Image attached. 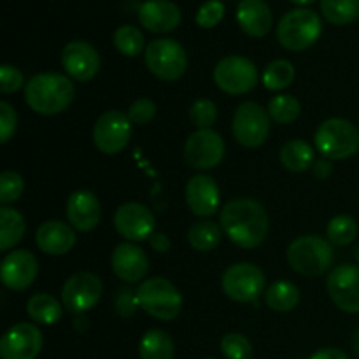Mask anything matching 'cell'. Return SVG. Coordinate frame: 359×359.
Here are the masks:
<instances>
[{
	"instance_id": "cell-36",
	"label": "cell",
	"mask_w": 359,
	"mask_h": 359,
	"mask_svg": "<svg viewBox=\"0 0 359 359\" xmlns=\"http://www.w3.org/2000/svg\"><path fill=\"white\" fill-rule=\"evenodd\" d=\"M221 353L226 359H252V344L242 333H226L221 339Z\"/></svg>"
},
{
	"instance_id": "cell-25",
	"label": "cell",
	"mask_w": 359,
	"mask_h": 359,
	"mask_svg": "<svg viewBox=\"0 0 359 359\" xmlns=\"http://www.w3.org/2000/svg\"><path fill=\"white\" fill-rule=\"evenodd\" d=\"M27 314L37 325H55L62 319V304L49 293H35L27 302Z\"/></svg>"
},
{
	"instance_id": "cell-24",
	"label": "cell",
	"mask_w": 359,
	"mask_h": 359,
	"mask_svg": "<svg viewBox=\"0 0 359 359\" xmlns=\"http://www.w3.org/2000/svg\"><path fill=\"white\" fill-rule=\"evenodd\" d=\"M237 21L249 37H263L272 28V9L263 0H242L237 7Z\"/></svg>"
},
{
	"instance_id": "cell-16",
	"label": "cell",
	"mask_w": 359,
	"mask_h": 359,
	"mask_svg": "<svg viewBox=\"0 0 359 359\" xmlns=\"http://www.w3.org/2000/svg\"><path fill=\"white\" fill-rule=\"evenodd\" d=\"M44 346L41 330L30 323H20L4 333L0 340L2 359H37Z\"/></svg>"
},
{
	"instance_id": "cell-46",
	"label": "cell",
	"mask_w": 359,
	"mask_h": 359,
	"mask_svg": "<svg viewBox=\"0 0 359 359\" xmlns=\"http://www.w3.org/2000/svg\"><path fill=\"white\" fill-rule=\"evenodd\" d=\"M332 172H333V167L328 160L316 161V165H314L316 179H319V181H326V179L332 175Z\"/></svg>"
},
{
	"instance_id": "cell-34",
	"label": "cell",
	"mask_w": 359,
	"mask_h": 359,
	"mask_svg": "<svg viewBox=\"0 0 359 359\" xmlns=\"http://www.w3.org/2000/svg\"><path fill=\"white\" fill-rule=\"evenodd\" d=\"M269 116L279 125H291L298 119L302 112V105L293 95H276L269 102Z\"/></svg>"
},
{
	"instance_id": "cell-29",
	"label": "cell",
	"mask_w": 359,
	"mask_h": 359,
	"mask_svg": "<svg viewBox=\"0 0 359 359\" xmlns=\"http://www.w3.org/2000/svg\"><path fill=\"white\" fill-rule=\"evenodd\" d=\"M298 302H300V290L287 280H277L265 291L266 307L276 312H291Z\"/></svg>"
},
{
	"instance_id": "cell-10",
	"label": "cell",
	"mask_w": 359,
	"mask_h": 359,
	"mask_svg": "<svg viewBox=\"0 0 359 359\" xmlns=\"http://www.w3.org/2000/svg\"><path fill=\"white\" fill-rule=\"evenodd\" d=\"M214 83L228 95H245L258 84V69L252 60L230 55L217 62L214 69Z\"/></svg>"
},
{
	"instance_id": "cell-5",
	"label": "cell",
	"mask_w": 359,
	"mask_h": 359,
	"mask_svg": "<svg viewBox=\"0 0 359 359\" xmlns=\"http://www.w3.org/2000/svg\"><path fill=\"white\" fill-rule=\"evenodd\" d=\"M316 149L328 160H346L359 151V128L344 118L326 119L314 135Z\"/></svg>"
},
{
	"instance_id": "cell-40",
	"label": "cell",
	"mask_w": 359,
	"mask_h": 359,
	"mask_svg": "<svg viewBox=\"0 0 359 359\" xmlns=\"http://www.w3.org/2000/svg\"><path fill=\"white\" fill-rule=\"evenodd\" d=\"M156 116V104L149 98H139L128 109V118L133 125H147Z\"/></svg>"
},
{
	"instance_id": "cell-6",
	"label": "cell",
	"mask_w": 359,
	"mask_h": 359,
	"mask_svg": "<svg viewBox=\"0 0 359 359\" xmlns=\"http://www.w3.org/2000/svg\"><path fill=\"white\" fill-rule=\"evenodd\" d=\"M137 297H139L140 307L160 321H172L181 314V293L165 277H151V279L142 280L137 290Z\"/></svg>"
},
{
	"instance_id": "cell-18",
	"label": "cell",
	"mask_w": 359,
	"mask_h": 359,
	"mask_svg": "<svg viewBox=\"0 0 359 359\" xmlns=\"http://www.w3.org/2000/svg\"><path fill=\"white\" fill-rule=\"evenodd\" d=\"M62 65L72 79L86 83L100 70V55L90 42L72 41L63 48Z\"/></svg>"
},
{
	"instance_id": "cell-26",
	"label": "cell",
	"mask_w": 359,
	"mask_h": 359,
	"mask_svg": "<svg viewBox=\"0 0 359 359\" xmlns=\"http://www.w3.org/2000/svg\"><path fill=\"white\" fill-rule=\"evenodd\" d=\"M139 354L140 359H174V340L163 330L153 328L140 339Z\"/></svg>"
},
{
	"instance_id": "cell-44",
	"label": "cell",
	"mask_w": 359,
	"mask_h": 359,
	"mask_svg": "<svg viewBox=\"0 0 359 359\" xmlns=\"http://www.w3.org/2000/svg\"><path fill=\"white\" fill-rule=\"evenodd\" d=\"M309 359H349V356L339 347H325V349H319L318 353L312 354Z\"/></svg>"
},
{
	"instance_id": "cell-48",
	"label": "cell",
	"mask_w": 359,
	"mask_h": 359,
	"mask_svg": "<svg viewBox=\"0 0 359 359\" xmlns=\"http://www.w3.org/2000/svg\"><path fill=\"white\" fill-rule=\"evenodd\" d=\"M353 351L356 353V356L359 358V328L354 332V337H353Z\"/></svg>"
},
{
	"instance_id": "cell-14",
	"label": "cell",
	"mask_w": 359,
	"mask_h": 359,
	"mask_svg": "<svg viewBox=\"0 0 359 359\" xmlns=\"http://www.w3.org/2000/svg\"><path fill=\"white\" fill-rule=\"evenodd\" d=\"M326 290L333 304L347 314L359 312V265L335 266L326 279Z\"/></svg>"
},
{
	"instance_id": "cell-38",
	"label": "cell",
	"mask_w": 359,
	"mask_h": 359,
	"mask_svg": "<svg viewBox=\"0 0 359 359\" xmlns=\"http://www.w3.org/2000/svg\"><path fill=\"white\" fill-rule=\"evenodd\" d=\"M25 182L18 172L6 170L0 175V203L7 205V203H13L23 195Z\"/></svg>"
},
{
	"instance_id": "cell-27",
	"label": "cell",
	"mask_w": 359,
	"mask_h": 359,
	"mask_svg": "<svg viewBox=\"0 0 359 359\" xmlns=\"http://www.w3.org/2000/svg\"><path fill=\"white\" fill-rule=\"evenodd\" d=\"M280 163L290 172H305L314 163V149L309 142L293 139L283 146L279 153Z\"/></svg>"
},
{
	"instance_id": "cell-45",
	"label": "cell",
	"mask_w": 359,
	"mask_h": 359,
	"mask_svg": "<svg viewBox=\"0 0 359 359\" xmlns=\"http://www.w3.org/2000/svg\"><path fill=\"white\" fill-rule=\"evenodd\" d=\"M149 244L151 248L154 249L156 252H167L168 249H170V241H168V237L165 233H160V231H154L153 235H151L149 238Z\"/></svg>"
},
{
	"instance_id": "cell-15",
	"label": "cell",
	"mask_w": 359,
	"mask_h": 359,
	"mask_svg": "<svg viewBox=\"0 0 359 359\" xmlns=\"http://www.w3.org/2000/svg\"><path fill=\"white\" fill-rule=\"evenodd\" d=\"M116 231L130 242L149 241L156 228V219L144 203L126 202L114 214Z\"/></svg>"
},
{
	"instance_id": "cell-32",
	"label": "cell",
	"mask_w": 359,
	"mask_h": 359,
	"mask_svg": "<svg viewBox=\"0 0 359 359\" xmlns=\"http://www.w3.org/2000/svg\"><path fill=\"white\" fill-rule=\"evenodd\" d=\"M321 13L333 25H349L359 18V0H321Z\"/></svg>"
},
{
	"instance_id": "cell-11",
	"label": "cell",
	"mask_w": 359,
	"mask_h": 359,
	"mask_svg": "<svg viewBox=\"0 0 359 359\" xmlns=\"http://www.w3.org/2000/svg\"><path fill=\"white\" fill-rule=\"evenodd\" d=\"M104 284L93 272H77L67 279L62 290V304L70 314L83 316L100 302Z\"/></svg>"
},
{
	"instance_id": "cell-47",
	"label": "cell",
	"mask_w": 359,
	"mask_h": 359,
	"mask_svg": "<svg viewBox=\"0 0 359 359\" xmlns=\"http://www.w3.org/2000/svg\"><path fill=\"white\" fill-rule=\"evenodd\" d=\"M84 316V314H83ZM83 316H77L76 321H74V326H76L77 332H84V330L88 328V325H83V321H88L86 318H83Z\"/></svg>"
},
{
	"instance_id": "cell-2",
	"label": "cell",
	"mask_w": 359,
	"mask_h": 359,
	"mask_svg": "<svg viewBox=\"0 0 359 359\" xmlns=\"http://www.w3.org/2000/svg\"><path fill=\"white\" fill-rule=\"evenodd\" d=\"M76 97V88L67 76L46 72L34 76L25 86V102L34 112L56 116L65 111Z\"/></svg>"
},
{
	"instance_id": "cell-28",
	"label": "cell",
	"mask_w": 359,
	"mask_h": 359,
	"mask_svg": "<svg viewBox=\"0 0 359 359\" xmlns=\"http://www.w3.org/2000/svg\"><path fill=\"white\" fill-rule=\"evenodd\" d=\"M27 231L25 217L16 209L4 205L0 209V251H9Z\"/></svg>"
},
{
	"instance_id": "cell-20",
	"label": "cell",
	"mask_w": 359,
	"mask_h": 359,
	"mask_svg": "<svg viewBox=\"0 0 359 359\" xmlns=\"http://www.w3.org/2000/svg\"><path fill=\"white\" fill-rule=\"evenodd\" d=\"M111 266L118 279H121L123 283L135 284L140 283L149 272V259L142 249L125 242L112 251Z\"/></svg>"
},
{
	"instance_id": "cell-1",
	"label": "cell",
	"mask_w": 359,
	"mask_h": 359,
	"mask_svg": "<svg viewBox=\"0 0 359 359\" xmlns=\"http://www.w3.org/2000/svg\"><path fill=\"white\" fill-rule=\"evenodd\" d=\"M219 226L235 245L256 249L269 235V214L258 200L235 198L221 209Z\"/></svg>"
},
{
	"instance_id": "cell-9",
	"label": "cell",
	"mask_w": 359,
	"mask_h": 359,
	"mask_svg": "<svg viewBox=\"0 0 359 359\" xmlns=\"http://www.w3.org/2000/svg\"><path fill=\"white\" fill-rule=\"evenodd\" d=\"M231 132L241 146L255 149L259 147L270 133V116L266 109L256 102H242L235 109Z\"/></svg>"
},
{
	"instance_id": "cell-35",
	"label": "cell",
	"mask_w": 359,
	"mask_h": 359,
	"mask_svg": "<svg viewBox=\"0 0 359 359\" xmlns=\"http://www.w3.org/2000/svg\"><path fill=\"white\" fill-rule=\"evenodd\" d=\"M114 41L116 49L121 53L123 56H128V58H135L142 53L144 49V35L133 25H121L118 30L114 32Z\"/></svg>"
},
{
	"instance_id": "cell-51",
	"label": "cell",
	"mask_w": 359,
	"mask_h": 359,
	"mask_svg": "<svg viewBox=\"0 0 359 359\" xmlns=\"http://www.w3.org/2000/svg\"><path fill=\"white\" fill-rule=\"evenodd\" d=\"M207 359H214V358H207Z\"/></svg>"
},
{
	"instance_id": "cell-30",
	"label": "cell",
	"mask_w": 359,
	"mask_h": 359,
	"mask_svg": "<svg viewBox=\"0 0 359 359\" xmlns=\"http://www.w3.org/2000/svg\"><path fill=\"white\" fill-rule=\"evenodd\" d=\"M221 238H223V230L219 224L212 223L209 219L196 221L191 224L188 230V242L195 251L198 252H209L219 245Z\"/></svg>"
},
{
	"instance_id": "cell-50",
	"label": "cell",
	"mask_w": 359,
	"mask_h": 359,
	"mask_svg": "<svg viewBox=\"0 0 359 359\" xmlns=\"http://www.w3.org/2000/svg\"><path fill=\"white\" fill-rule=\"evenodd\" d=\"M356 259H358V263H359V248H358V251H356Z\"/></svg>"
},
{
	"instance_id": "cell-19",
	"label": "cell",
	"mask_w": 359,
	"mask_h": 359,
	"mask_svg": "<svg viewBox=\"0 0 359 359\" xmlns=\"http://www.w3.org/2000/svg\"><path fill=\"white\" fill-rule=\"evenodd\" d=\"M186 203L195 216H214L221 209L219 186L207 174L193 175L186 184Z\"/></svg>"
},
{
	"instance_id": "cell-21",
	"label": "cell",
	"mask_w": 359,
	"mask_h": 359,
	"mask_svg": "<svg viewBox=\"0 0 359 359\" xmlns=\"http://www.w3.org/2000/svg\"><path fill=\"white\" fill-rule=\"evenodd\" d=\"M181 20V9L172 0H146L139 7L140 25L154 34H168L175 30Z\"/></svg>"
},
{
	"instance_id": "cell-41",
	"label": "cell",
	"mask_w": 359,
	"mask_h": 359,
	"mask_svg": "<svg viewBox=\"0 0 359 359\" xmlns=\"http://www.w3.org/2000/svg\"><path fill=\"white\" fill-rule=\"evenodd\" d=\"M18 128L16 111L7 102H0V142H9Z\"/></svg>"
},
{
	"instance_id": "cell-49",
	"label": "cell",
	"mask_w": 359,
	"mask_h": 359,
	"mask_svg": "<svg viewBox=\"0 0 359 359\" xmlns=\"http://www.w3.org/2000/svg\"><path fill=\"white\" fill-rule=\"evenodd\" d=\"M293 4H298V6H311V4H314L316 0H291Z\"/></svg>"
},
{
	"instance_id": "cell-43",
	"label": "cell",
	"mask_w": 359,
	"mask_h": 359,
	"mask_svg": "<svg viewBox=\"0 0 359 359\" xmlns=\"http://www.w3.org/2000/svg\"><path fill=\"white\" fill-rule=\"evenodd\" d=\"M23 74L13 65L0 67V91L2 93H14L23 86Z\"/></svg>"
},
{
	"instance_id": "cell-42",
	"label": "cell",
	"mask_w": 359,
	"mask_h": 359,
	"mask_svg": "<svg viewBox=\"0 0 359 359\" xmlns=\"http://www.w3.org/2000/svg\"><path fill=\"white\" fill-rule=\"evenodd\" d=\"M139 307L140 304L139 297H137V291H133L132 287H123V290L118 291V297H116V312L121 318H132Z\"/></svg>"
},
{
	"instance_id": "cell-7",
	"label": "cell",
	"mask_w": 359,
	"mask_h": 359,
	"mask_svg": "<svg viewBox=\"0 0 359 359\" xmlns=\"http://www.w3.org/2000/svg\"><path fill=\"white\" fill-rule=\"evenodd\" d=\"M146 67L161 81H177L188 69V55L175 39H154L144 53Z\"/></svg>"
},
{
	"instance_id": "cell-37",
	"label": "cell",
	"mask_w": 359,
	"mask_h": 359,
	"mask_svg": "<svg viewBox=\"0 0 359 359\" xmlns=\"http://www.w3.org/2000/svg\"><path fill=\"white\" fill-rule=\"evenodd\" d=\"M189 119L198 130L212 128L217 121V107L209 98H198L189 107Z\"/></svg>"
},
{
	"instance_id": "cell-33",
	"label": "cell",
	"mask_w": 359,
	"mask_h": 359,
	"mask_svg": "<svg viewBox=\"0 0 359 359\" xmlns=\"http://www.w3.org/2000/svg\"><path fill=\"white\" fill-rule=\"evenodd\" d=\"M326 235H328V241L332 242L333 245H339V248L353 244L358 237L356 219H354L353 216H347V214L335 216L328 223Z\"/></svg>"
},
{
	"instance_id": "cell-3",
	"label": "cell",
	"mask_w": 359,
	"mask_h": 359,
	"mask_svg": "<svg viewBox=\"0 0 359 359\" xmlns=\"http://www.w3.org/2000/svg\"><path fill=\"white\" fill-rule=\"evenodd\" d=\"M287 263L297 273L305 277H319L328 272L335 259L333 244L319 235H302L287 248Z\"/></svg>"
},
{
	"instance_id": "cell-17",
	"label": "cell",
	"mask_w": 359,
	"mask_h": 359,
	"mask_svg": "<svg viewBox=\"0 0 359 359\" xmlns=\"http://www.w3.org/2000/svg\"><path fill=\"white\" fill-rule=\"evenodd\" d=\"M39 273V262L28 249L11 251L0 265V280L7 290L25 291L34 284Z\"/></svg>"
},
{
	"instance_id": "cell-8",
	"label": "cell",
	"mask_w": 359,
	"mask_h": 359,
	"mask_svg": "<svg viewBox=\"0 0 359 359\" xmlns=\"http://www.w3.org/2000/svg\"><path fill=\"white\" fill-rule=\"evenodd\" d=\"M265 273L252 263H235L224 270L221 277L223 293L238 304L256 302L265 294Z\"/></svg>"
},
{
	"instance_id": "cell-22",
	"label": "cell",
	"mask_w": 359,
	"mask_h": 359,
	"mask_svg": "<svg viewBox=\"0 0 359 359\" xmlns=\"http://www.w3.org/2000/svg\"><path fill=\"white\" fill-rule=\"evenodd\" d=\"M102 209L97 195L88 189L74 191L67 200V219L77 231H91L100 223Z\"/></svg>"
},
{
	"instance_id": "cell-39",
	"label": "cell",
	"mask_w": 359,
	"mask_h": 359,
	"mask_svg": "<svg viewBox=\"0 0 359 359\" xmlns=\"http://www.w3.org/2000/svg\"><path fill=\"white\" fill-rule=\"evenodd\" d=\"M224 16V4L221 0H207L196 11V23L202 28H212L221 23Z\"/></svg>"
},
{
	"instance_id": "cell-12",
	"label": "cell",
	"mask_w": 359,
	"mask_h": 359,
	"mask_svg": "<svg viewBox=\"0 0 359 359\" xmlns=\"http://www.w3.org/2000/svg\"><path fill=\"white\" fill-rule=\"evenodd\" d=\"M132 137V121L121 111H107L93 126V144L100 153L118 154L128 146Z\"/></svg>"
},
{
	"instance_id": "cell-31",
	"label": "cell",
	"mask_w": 359,
	"mask_h": 359,
	"mask_svg": "<svg viewBox=\"0 0 359 359\" xmlns=\"http://www.w3.org/2000/svg\"><path fill=\"white\" fill-rule=\"evenodd\" d=\"M294 81V67L290 60H273L263 70V86L270 91H283Z\"/></svg>"
},
{
	"instance_id": "cell-4",
	"label": "cell",
	"mask_w": 359,
	"mask_h": 359,
	"mask_svg": "<svg viewBox=\"0 0 359 359\" xmlns=\"http://www.w3.org/2000/svg\"><path fill=\"white\" fill-rule=\"evenodd\" d=\"M321 32V16L309 7H297L280 18L277 25V41L290 51H304L318 41Z\"/></svg>"
},
{
	"instance_id": "cell-13",
	"label": "cell",
	"mask_w": 359,
	"mask_h": 359,
	"mask_svg": "<svg viewBox=\"0 0 359 359\" xmlns=\"http://www.w3.org/2000/svg\"><path fill=\"white\" fill-rule=\"evenodd\" d=\"M224 149V140L219 133L212 128L196 130L184 144V160L196 170H210L223 161Z\"/></svg>"
},
{
	"instance_id": "cell-23",
	"label": "cell",
	"mask_w": 359,
	"mask_h": 359,
	"mask_svg": "<svg viewBox=\"0 0 359 359\" xmlns=\"http://www.w3.org/2000/svg\"><path fill=\"white\" fill-rule=\"evenodd\" d=\"M35 242L44 255L63 256L76 245V233L74 228L63 221H46L37 228Z\"/></svg>"
},
{
	"instance_id": "cell-52",
	"label": "cell",
	"mask_w": 359,
	"mask_h": 359,
	"mask_svg": "<svg viewBox=\"0 0 359 359\" xmlns=\"http://www.w3.org/2000/svg\"><path fill=\"white\" fill-rule=\"evenodd\" d=\"M358 125H359V123H358Z\"/></svg>"
}]
</instances>
